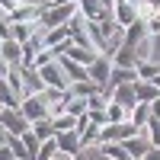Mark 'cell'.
Segmentation results:
<instances>
[{"instance_id":"37","label":"cell","mask_w":160,"mask_h":160,"mask_svg":"<svg viewBox=\"0 0 160 160\" xmlns=\"http://www.w3.org/2000/svg\"><path fill=\"white\" fill-rule=\"evenodd\" d=\"M3 16H7V10H3V7H0V19H3Z\"/></svg>"},{"instance_id":"12","label":"cell","mask_w":160,"mask_h":160,"mask_svg":"<svg viewBox=\"0 0 160 160\" xmlns=\"http://www.w3.org/2000/svg\"><path fill=\"white\" fill-rule=\"evenodd\" d=\"M58 64L64 68V74H68V80H71V83H80V80H90L87 68H83V64H77V61H71L68 55H61V58H58Z\"/></svg>"},{"instance_id":"28","label":"cell","mask_w":160,"mask_h":160,"mask_svg":"<svg viewBox=\"0 0 160 160\" xmlns=\"http://www.w3.org/2000/svg\"><path fill=\"white\" fill-rule=\"evenodd\" d=\"M0 160H16V157H13V151L7 148V144H0Z\"/></svg>"},{"instance_id":"25","label":"cell","mask_w":160,"mask_h":160,"mask_svg":"<svg viewBox=\"0 0 160 160\" xmlns=\"http://www.w3.org/2000/svg\"><path fill=\"white\" fill-rule=\"evenodd\" d=\"M58 154V138H48V141H42V148H38V160H51Z\"/></svg>"},{"instance_id":"11","label":"cell","mask_w":160,"mask_h":160,"mask_svg":"<svg viewBox=\"0 0 160 160\" xmlns=\"http://www.w3.org/2000/svg\"><path fill=\"white\" fill-rule=\"evenodd\" d=\"M96 151H99L102 157H109V160H138V157H131V154L125 151V144H118V141H99Z\"/></svg>"},{"instance_id":"29","label":"cell","mask_w":160,"mask_h":160,"mask_svg":"<svg viewBox=\"0 0 160 160\" xmlns=\"http://www.w3.org/2000/svg\"><path fill=\"white\" fill-rule=\"evenodd\" d=\"M141 160H160V148H151V151H148V154H144Z\"/></svg>"},{"instance_id":"35","label":"cell","mask_w":160,"mask_h":160,"mask_svg":"<svg viewBox=\"0 0 160 160\" xmlns=\"http://www.w3.org/2000/svg\"><path fill=\"white\" fill-rule=\"evenodd\" d=\"M151 83H154V87H157V90H160V71H157V74H154V77H151Z\"/></svg>"},{"instance_id":"19","label":"cell","mask_w":160,"mask_h":160,"mask_svg":"<svg viewBox=\"0 0 160 160\" xmlns=\"http://www.w3.org/2000/svg\"><path fill=\"white\" fill-rule=\"evenodd\" d=\"M128 118H131V122H135V125L144 131V125L151 122V102H135V109H131V115H128Z\"/></svg>"},{"instance_id":"9","label":"cell","mask_w":160,"mask_h":160,"mask_svg":"<svg viewBox=\"0 0 160 160\" xmlns=\"http://www.w3.org/2000/svg\"><path fill=\"white\" fill-rule=\"evenodd\" d=\"M112 102H118V106H125V109L131 112L135 109V102H138V96H135V80H128V83H118L115 90H112V96H109Z\"/></svg>"},{"instance_id":"10","label":"cell","mask_w":160,"mask_h":160,"mask_svg":"<svg viewBox=\"0 0 160 160\" xmlns=\"http://www.w3.org/2000/svg\"><path fill=\"white\" fill-rule=\"evenodd\" d=\"M22 106V96L10 87L7 77H0V109H19Z\"/></svg>"},{"instance_id":"7","label":"cell","mask_w":160,"mask_h":160,"mask_svg":"<svg viewBox=\"0 0 160 160\" xmlns=\"http://www.w3.org/2000/svg\"><path fill=\"white\" fill-rule=\"evenodd\" d=\"M87 74H90L93 83H99V87L106 90V83H109V74H112V58H109V55H99V58L87 68Z\"/></svg>"},{"instance_id":"18","label":"cell","mask_w":160,"mask_h":160,"mask_svg":"<svg viewBox=\"0 0 160 160\" xmlns=\"http://www.w3.org/2000/svg\"><path fill=\"white\" fill-rule=\"evenodd\" d=\"M32 131H35L38 141H48V138L58 135V131H55V122H51V115H48V118H38V122H32Z\"/></svg>"},{"instance_id":"20","label":"cell","mask_w":160,"mask_h":160,"mask_svg":"<svg viewBox=\"0 0 160 160\" xmlns=\"http://www.w3.org/2000/svg\"><path fill=\"white\" fill-rule=\"evenodd\" d=\"M51 122H55V131H71V128H77V115H71V112H55V115H51Z\"/></svg>"},{"instance_id":"16","label":"cell","mask_w":160,"mask_h":160,"mask_svg":"<svg viewBox=\"0 0 160 160\" xmlns=\"http://www.w3.org/2000/svg\"><path fill=\"white\" fill-rule=\"evenodd\" d=\"M135 96H138V102H154V99L160 96V90L151 83V80L138 77V80H135Z\"/></svg>"},{"instance_id":"13","label":"cell","mask_w":160,"mask_h":160,"mask_svg":"<svg viewBox=\"0 0 160 160\" xmlns=\"http://www.w3.org/2000/svg\"><path fill=\"white\" fill-rule=\"evenodd\" d=\"M0 55H3L7 64H22V42H16V38H3V42H0Z\"/></svg>"},{"instance_id":"24","label":"cell","mask_w":160,"mask_h":160,"mask_svg":"<svg viewBox=\"0 0 160 160\" xmlns=\"http://www.w3.org/2000/svg\"><path fill=\"white\" fill-rule=\"evenodd\" d=\"M64 112H71V115H87V99L71 96L68 102H64Z\"/></svg>"},{"instance_id":"5","label":"cell","mask_w":160,"mask_h":160,"mask_svg":"<svg viewBox=\"0 0 160 160\" xmlns=\"http://www.w3.org/2000/svg\"><path fill=\"white\" fill-rule=\"evenodd\" d=\"M38 74H42L45 87H55V90H68V87H71V80H68V74H64V68H61L58 61L42 64V68H38Z\"/></svg>"},{"instance_id":"1","label":"cell","mask_w":160,"mask_h":160,"mask_svg":"<svg viewBox=\"0 0 160 160\" xmlns=\"http://www.w3.org/2000/svg\"><path fill=\"white\" fill-rule=\"evenodd\" d=\"M74 13H80L77 3H55V7H48V10L42 13V19H38V22H42V29L48 32V29H55V26H68Z\"/></svg>"},{"instance_id":"26","label":"cell","mask_w":160,"mask_h":160,"mask_svg":"<svg viewBox=\"0 0 160 160\" xmlns=\"http://www.w3.org/2000/svg\"><path fill=\"white\" fill-rule=\"evenodd\" d=\"M144 131H148V138H151L154 148H160V118H154V115H151V122L144 125Z\"/></svg>"},{"instance_id":"32","label":"cell","mask_w":160,"mask_h":160,"mask_svg":"<svg viewBox=\"0 0 160 160\" xmlns=\"http://www.w3.org/2000/svg\"><path fill=\"white\" fill-rule=\"evenodd\" d=\"M10 68H13V64H7V61H3V55H0V77H7V74H10Z\"/></svg>"},{"instance_id":"23","label":"cell","mask_w":160,"mask_h":160,"mask_svg":"<svg viewBox=\"0 0 160 160\" xmlns=\"http://www.w3.org/2000/svg\"><path fill=\"white\" fill-rule=\"evenodd\" d=\"M106 112H109V122H125V118L131 115L125 106H118V102H112V99H109V106H106Z\"/></svg>"},{"instance_id":"21","label":"cell","mask_w":160,"mask_h":160,"mask_svg":"<svg viewBox=\"0 0 160 160\" xmlns=\"http://www.w3.org/2000/svg\"><path fill=\"white\" fill-rule=\"evenodd\" d=\"M80 141H83V151H90V148H96L99 144V125H87L83 131H80Z\"/></svg>"},{"instance_id":"36","label":"cell","mask_w":160,"mask_h":160,"mask_svg":"<svg viewBox=\"0 0 160 160\" xmlns=\"http://www.w3.org/2000/svg\"><path fill=\"white\" fill-rule=\"evenodd\" d=\"M99 3H102L106 10H112V7H115V0H99Z\"/></svg>"},{"instance_id":"14","label":"cell","mask_w":160,"mask_h":160,"mask_svg":"<svg viewBox=\"0 0 160 160\" xmlns=\"http://www.w3.org/2000/svg\"><path fill=\"white\" fill-rule=\"evenodd\" d=\"M68 58H71V61H77V64H83V68H90V64L99 58V51H93V48H83V45H74V42H71Z\"/></svg>"},{"instance_id":"33","label":"cell","mask_w":160,"mask_h":160,"mask_svg":"<svg viewBox=\"0 0 160 160\" xmlns=\"http://www.w3.org/2000/svg\"><path fill=\"white\" fill-rule=\"evenodd\" d=\"M51 160H71V154H64V151H58V154L51 157Z\"/></svg>"},{"instance_id":"17","label":"cell","mask_w":160,"mask_h":160,"mask_svg":"<svg viewBox=\"0 0 160 160\" xmlns=\"http://www.w3.org/2000/svg\"><path fill=\"white\" fill-rule=\"evenodd\" d=\"M71 96H80V99H90V96H96V93H102L99 83H93V80H80V83H71Z\"/></svg>"},{"instance_id":"30","label":"cell","mask_w":160,"mask_h":160,"mask_svg":"<svg viewBox=\"0 0 160 160\" xmlns=\"http://www.w3.org/2000/svg\"><path fill=\"white\" fill-rule=\"evenodd\" d=\"M0 7H3V10H7V13H13V10H16V7H19V3H16V0H0Z\"/></svg>"},{"instance_id":"15","label":"cell","mask_w":160,"mask_h":160,"mask_svg":"<svg viewBox=\"0 0 160 160\" xmlns=\"http://www.w3.org/2000/svg\"><path fill=\"white\" fill-rule=\"evenodd\" d=\"M122 144H125V151H128L131 157H138V160H141L144 154H148V151L154 148V144H151V138H144V135H141V131H138V135H135V138H128V141H122Z\"/></svg>"},{"instance_id":"34","label":"cell","mask_w":160,"mask_h":160,"mask_svg":"<svg viewBox=\"0 0 160 160\" xmlns=\"http://www.w3.org/2000/svg\"><path fill=\"white\" fill-rule=\"evenodd\" d=\"M71 160H90V154H87V151H80V154H74Z\"/></svg>"},{"instance_id":"6","label":"cell","mask_w":160,"mask_h":160,"mask_svg":"<svg viewBox=\"0 0 160 160\" xmlns=\"http://www.w3.org/2000/svg\"><path fill=\"white\" fill-rule=\"evenodd\" d=\"M112 16H115V22L122 26V29H128L131 22H138V3L135 0H115Z\"/></svg>"},{"instance_id":"8","label":"cell","mask_w":160,"mask_h":160,"mask_svg":"<svg viewBox=\"0 0 160 160\" xmlns=\"http://www.w3.org/2000/svg\"><path fill=\"white\" fill-rule=\"evenodd\" d=\"M58 151H64V154H80V151H83V141H80V131L77 128H71V131H58Z\"/></svg>"},{"instance_id":"27","label":"cell","mask_w":160,"mask_h":160,"mask_svg":"<svg viewBox=\"0 0 160 160\" xmlns=\"http://www.w3.org/2000/svg\"><path fill=\"white\" fill-rule=\"evenodd\" d=\"M87 115H90V122L93 125H109V112H106V109H87Z\"/></svg>"},{"instance_id":"4","label":"cell","mask_w":160,"mask_h":160,"mask_svg":"<svg viewBox=\"0 0 160 160\" xmlns=\"http://www.w3.org/2000/svg\"><path fill=\"white\" fill-rule=\"evenodd\" d=\"M0 128H7L10 135H22L32 128V122L22 115V109H0Z\"/></svg>"},{"instance_id":"31","label":"cell","mask_w":160,"mask_h":160,"mask_svg":"<svg viewBox=\"0 0 160 160\" xmlns=\"http://www.w3.org/2000/svg\"><path fill=\"white\" fill-rule=\"evenodd\" d=\"M151 115H154V118H160V96L151 102Z\"/></svg>"},{"instance_id":"2","label":"cell","mask_w":160,"mask_h":160,"mask_svg":"<svg viewBox=\"0 0 160 160\" xmlns=\"http://www.w3.org/2000/svg\"><path fill=\"white\" fill-rule=\"evenodd\" d=\"M138 131H141V128L131 122V118H125V122H109V125L99 128V141H118V144H122V141H128V138H135Z\"/></svg>"},{"instance_id":"22","label":"cell","mask_w":160,"mask_h":160,"mask_svg":"<svg viewBox=\"0 0 160 160\" xmlns=\"http://www.w3.org/2000/svg\"><path fill=\"white\" fill-rule=\"evenodd\" d=\"M151 3H154V13H151L144 22H148V32L157 38V35H160V3H157V0H151Z\"/></svg>"},{"instance_id":"38","label":"cell","mask_w":160,"mask_h":160,"mask_svg":"<svg viewBox=\"0 0 160 160\" xmlns=\"http://www.w3.org/2000/svg\"><path fill=\"white\" fill-rule=\"evenodd\" d=\"M135 3H148V0H135Z\"/></svg>"},{"instance_id":"3","label":"cell","mask_w":160,"mask_h":160,"mask_svg":"<svg viewBox=\"0 0 160 160\" xmlns=\"http://www.w3.org/2000/svg\"><path fill=\"white\" fill-rule=\"evenodd\" d=\"M22 115L29 118V122H38V118H48L51 115V106H48V99L42 96V93H32V96H22Z\"/></svg>"}]
</instances>
